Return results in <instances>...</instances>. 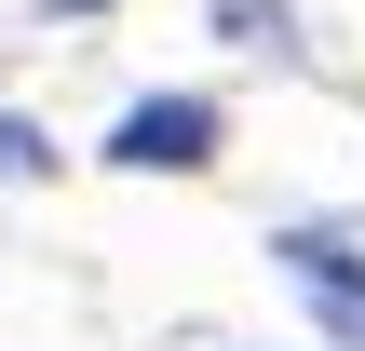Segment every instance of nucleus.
I'll return each mask as SVG.
<instances>
[{
  "mask_svg": "<svg viewBox=\"0 0 365 351\" xmlns=\"http://www.w3.org/2000/svg\"><path fill=\"white\" fill-rule=\"evenodd\" d=\"M108 162H122V176H190V162H217V108H203V95L122 108V122H108Z\"/></svg>",
  "mask_w": 365,
  "mask_h": 351,
  "instance_id": "obj_1",
  "label": "nucleus"
},
{
  "mask_svg": "<svg viewBox=\"0 0 365 351\" xmlns=\"http://www.w3.org/2000/svg\"><path fill=\"white\" fill-rule=\"evenodd\" d=\"M0 176H54V149H41V122H0Z\"/></svg>",
  "mask_w": 365,
  "mask_h": 351,
  "instance_id": "obj_3",
  "label": "nucleus"
},
{
  "mask_svg": "<svg viewBox=\"0 0 365 351\" xmlns=\"http://www.w3.org/2000/svg\"><path fill=\"white\" fill-rule=\"evenodd\" d=\"M271 257H284V284L325 311V338H339V351H365V257H352V243H325V230H284Z\"/></svg>",
  "mask_w": 365,
  "mask_h": 351,
  "instance_id": "obj_2",
  "label": "nucleus"
}]
</instances>
